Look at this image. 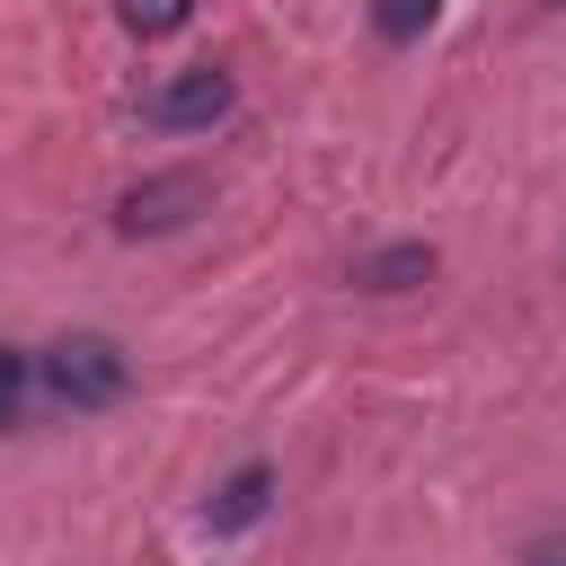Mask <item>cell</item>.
Returning <instances> with one entry per match:
<instances>
[{
    "label": "cell",
    "instance_id": "6da1fadb",
    "mask_svg": "<svg viewBox=\"0 0 566 566\" xmlns=\"http://www.w3.org/2000/svg\"><path fill=\"white\" fill-rule=\"evenodd\" d=\"M44 389H53L62 407L97 416V407H115V398L133 389V363H124L115 336H62V345L44 354Z\"/></svg>",
    "mask_w": 566,
    "mask_h": 566
},
{
    "label": "cell",
    "instance_id": "7a4b0ae2",
    "mask_svg": "<svg viewBox=\"0 0 566 566\" xmlns=\"http://www.w3.org/2000/svg\"><path fill=\"white\" fill-rule=\"evenodd\" d=\"M230 106H239V80H230V71H212V62H195V71H168V80L150 88V106H142V115H150L159 133H203V124H221Z\"/></svg>",
    "mask_w": 566,
    "mask_h": 566
},
{
    "label": "cell",
    "instance_id": "3957f363",
    "mask_svg": "<svg viewBox=\"0 0 566 566\" xmlns=\"http://www.w3.org/2000/svg\"><path fill=\"white\" fill-rule=\"evenodd\" d=\"M186 203H203V186L195 177H150V186H133L124 203H115V230H168V221H186Z\"/></svg>",
    "mask_w": 566,
    "mask_h": 566
},
{
    "label": "cell",
    "instance_id": "277c9868",
    "mask_svg": "<svg viewBox=\"0 0 566 566\" xmlns=\"http://www.w3.org/2000/svg\"><path fill=\"white\" fill-rule=\"evenodd\" d=\"M416 274H433V248H380V256L354 265V283H371V292H398V283H416Z\"/></svg>",
    "mask_w": 566,
    "mask_h": 566
},
{
    "label": "cell",
    "instance_id": "5b68a950",
    "mask_svg": "<svg viewBox=\"0 0 566 566\" xmlns=\"http://www.w3.org/2000/svg\"><path fill=\"white\" fill-rule=\"evenodd\" d=\"M265 486H274V478L248 460V469L221 486V504H212V531H239V522H256V513H265Z\"/></svg>",
    "mask_w": 566,
    "mask_h": 566
},
{
    "label": "cell",
    "instance_id": "8992f818",
    "mask_svg": "<svg viewBox=\"0 0 566 566\" xmlns=\"http://www.w3.org/2000/svg\"><path fill=\"white\" fill-rule=\"evenodd\" d=\"M433 18H442V0H371V27H380L389 44H416Z\"/></svg>",
    "mask_w": 566,
    "mask_h": 566
},
{
    "label": "cell",
    "instance_id": "52a82bcc",
    "mask_svg": "<svg viewBox=\"0 0 566 566\" xmlns=\"http://www.w3.org/2000/svg\"><path fill=\"white\" fill-rule=\"evenodd\" d=\"M115 18H124L133 35H177V27L195 18V0H115Z\"/></svg>",
    "mask_w": 566,
    "mask_h": 566
},
{
    "label": "cell",
    "instance_id": "ba28073f",
    "mask_svg": "<svg viewBox=\"0 0 566 566\" xmlns=\"http://www.w3.org/2000/svg\"><path fill=\"white\" fill-rule=\"evenodd\" d=\"M27 380H35V371H27V354H18V345H0V424H18V407H27Z\"/></svg>",
    "mask_w": 566,
    "mask_h": 566
},
{
    "label": "cell",
    "instance_id": "9c48e42d",
    "mask_svg": "<svg viewBox=\"0 0 566 566\" xmlns=\"http://www.w3.org/2000/svg\"><path fill=\"white\" fill-rule=\"evenodd\" d=\"M531 566H566V557H531Z\"/></svg>",
    "mask_w": 566,
    "mask_h": 566
}]
</instances>
